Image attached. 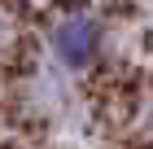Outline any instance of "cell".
<instances>
[{"label": "cell", "instance_id": "obj_1", "mask_svg": "<svg viewBox=\"0 0 153 149\" xmlns=\"http://www.w3.org/2000/svg\"><path fill=\"white\" fill-rule=\"evenodd\" d=\"M53 53H57L66 66H88V61L101 53V22L92 13H66L57 26H53Z\"/></svg>", "mask_w": 153, "mask_h": 149}, {"label": "cell", "instance_id": "obj_2", "mask_svg": "<svg viewBox=\"0 0 153 149\" xmlns=\"http://www.w3.org/2000/svg\"><path fill=\"white\" fill-rule=\"evenodd\" d=\"M0 40H4V18H0Z\"/></svg>", "mask_w": 153, "mask_h": 149}]
</instances>
